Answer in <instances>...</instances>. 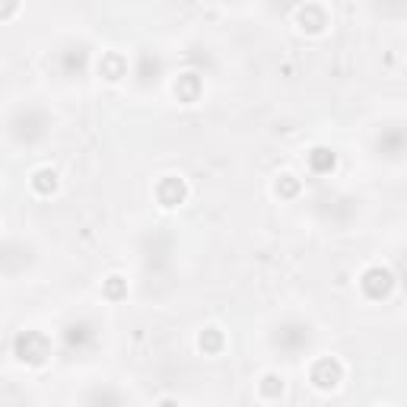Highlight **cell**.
Listing matches in <instances>:
<instances>
[{
  "label": "cell",
  "instance_id": "4",
  "mask_svg": "<svg viewBox=\"0 0 407 407\" xmlns=\"http://www.w3.org/2000/svg\"><path fill=\"white\" fill-rule=\"evenodd\" d=\"M185 194H188V188H185V181L181 179H163L159 181V188H156V198H159V204L163 207H179L181 200H185Z\"/></svg>",
  "mask_w": 407,
  "mask_h": 407
},
{
  "label": "cell",
  "instance_id": "14",
  "mask_svg": "<svg viewBox=\"0 0 407 407\" xmlns=\"http://www.w3.org/2000/svg\"><path fill=\"white\" fill-rule=\"evenodd\" d=\"M90 407H118V394L111 388H96L90 394Z\"/></svg>",
  "mask_w": 407,
  "mask_h": 407
},
{
  "label": "cell",
  "instance_id": "11",
  "mask_svg": "<svg viewBox=\"0 0 407 407\" xmlns=\"http://www.w3.org/2000/svg\"><path fill=\"white\" fill-rule=\"evenodd\" d=\"M61 67H64V74H80V70L86 67V51L83 48H67L61 55Z\"/></svg>",
  "mask_w": 407,
  "mask_h": 407
},
{
  "label": "cell",
  "instance_id": "1",
  "mask_svg": "<svg viewBox=\"0 0 407 407\" xmlns=\"http://www.w3.org/2000/svg\"><path fill=\"white\" fill-rule=\"evenodd\" d=\"M13 353L29 366H42L51 357V340L42 331H20L13 340Z\"/></svg>",
  "mask_w": 407,
  "mask_h": 407
},
{
  "label": "cell",
  "instance_id": "18",
  "mask_svg": "<svg viewBox=\"0 0 407 407\" xmlns=\"http://www.w3.org/2000/svg\"><path fill=\"white\" fill-rule=\"evenodd\" d=\"M10 13H16V4H4L0 7V16H10Z\"/></svg>",
  "mask_w": 407,
  "mask_h": 407
},
{
  "label": "cell",
  "instance_id": "10",
  "mask_svg": "<svg viewBox=\"0 0 407 407\" xmlns=\"http://www.w3.org/2000/svg\"><path fill=\"white\" fill-rule=\"evenodd\" d=\"M99 74H102L105 80H121V76L127 74V61L121 55H105L102 64H99Z\"/></svg>",
  "mask_w": 407,
  "mask_h": 407
},
{
  "label": "cell",
  "instance_id": "8",
  "mask_svg": "<svg viewBox=\"0 0 407 407\" xmlns=\"http://www.w3.org/2000/svg\"><path fill=\"white\" fill-rule=\"evenodd\" d=\"M324 22H328V13H324L322 7H315V4L299 7V26L303 29H309V32H322Z\"/></svg>",
  "mask_w": 407,
  "mask_h": 407
},
{
  "label": "cell",
  "instance_id": "6",
  "mask_svg": "<svg viewBox=\"0 0 407 407\" xmlns=\"http://www.w3.org/2000/svg\"><path fill=\"white\" fill-rule=\"evenodd\" d=\"M309 328H305V324H283L280 328V334H277V344L283 347V350H299V347H305L309 344Z\"/></svg>",
  "mask_w": 407,
  "mask_h": 407
},
{
  "label": "cell",
  "instance_id": "9",
  "mask_svg": "<svg viewBox=\"0 0 407 407\" xmlns=\"http://www.w3.org/2000/svg\"><path fill=\"white\" fill-rule=\"evenodd\" d=\"M175 96H179L181 102H194V99L200 96V76L198 74H181L179 83H175Z\"/></svg>",
  "mask_w": 407,
  "mask_h": 407
},
{
  "label": "cell",
  "instance_id": "7",
  "mask_svg": "<svg viewBox=\"0 0 407 407\" xmlns=\"http://www.w3.org/2000/svg\"><path fill=\"white\" fill-rule=\"evenodd\" d=\"M309 166H312V172L328 175L338 166V156H334V150H328V146H315V150L309 153Z\"/></svg>",
  "mask_w": 407,
  "mask_h": 407
},
{
  "label": "cell",
  "instance_id": "13",
  "mask_svg": "<svg viewBox=\"0 0 407 407\" xmlns=\"http://www.w3.org/2000/svg\"><path fill=\"white\" fill-rule=\"evenodd\" d=\"M200 350L204 353H220L223 350V331L220 328H207L200 334Z\"/></svg>",
  "mask_w": 407,
  "mask_h": 407
},
{
  "label": "cell",
  "instance_id": "5",
  "mask_svg": "<svg viewBox=\"0 0 407 407\" xmlns=\"http://www.w3.org/2000/svg\"><path fill=\"white\" fill-rule=\"evenodd\" d=\"M64 340H67L70 350H83V347H90L96 340V331H92L90 322H70L67 331H64Z\"/></svg>",
  "mask_w": 407,
  "mask_h": 407
},
{
  "label": "cell",
  "instance_id": "17",
  "mask_svg": "<svg viewBox=\"0 0 407 407\" xmlns=\"http://www.w3.org/2000/svg\"><path fill=\"white\" fill-rule=\"evenodd\" d=\"M127 293V280H121V277H109L105 280V296L109 299H121Z\"/></svg>",
  "mask_w": 407,
  "mask_h": 407
},
{
  "label": "cell",
  "instance_id": "3",
  "mask_svg": "<svg viewBox=\"0 0 407 407\" xmlns=\"http://www.w3.org/2000/svg\"><path fill=\"white\" fill-rule=\"evenodd\" d=\"M344 379V369H340V363L338 359H318L315 363V369H312V382H315L318 388H324V392H328V388H338V382Z\"/></svg>",
  "mask_w": 407,
  "mask_h": 407
},
{
  "label": "cell",
  "instance_id": "16",
  "mask_svg": "<svg viewBox=\"0 0 407 407\" xmlns=\"http://www.w3.org/2000/svg\"><path fill=\"white\" fill-rule=\"evenodd\" d=\"M277 194H280V198H296L299 179H293V175H280V181H277Z\"/></svg>",
  "mask_w": 407,
  "mask_h": 407
},
{
  "label": "cell",
  "instance_id": "19",
  "mask_svg": "<svg viewBox=\"0 0 407 407\" xmlns=\"http://www.w3.org/2000/svg\"><path fill=\"white\" fill-rule=\"evenodd\" d=\"M156 407H179V404H175V401H159Z\"/></svg>",
  "mask_w": 407,
  "mask_h": 407
},
{
  "label": "cell",
  "instance_id": "12",
  "mask_svg": "<svg viewBox=\"0 0 407 407\" xmlns=\"http://www.w3.org/2000/svg\"><path fill=\"white\" fill-rule=\"evenodd\" d=\"M32 188L39 194H51L57 188V175L51 172V169H39V172L32 175Z\"/></svg>",
  "mask_w": 407,
  "mask_h": 407
},
{
  "label": "cell",
  "instance_id": "2",
  "mask_svg": "<svg viewBox=\"0 0 407 407\" xmlns=\"http://www.w3.org/2000/svg\"><path fill=\"white\" fill-rule=\"evenodd\" d=\"M363 290L369 299H382L394 290V274L385 268H369L363 274Z\"/></svg>",
  "mask_w": 407,
  "mask_h": 407
},
{
  "label": "cell",
  "instance_id": "15",
  "mask_svg": "<svg viewBox=\"0 0 407 407\" xmlns=\"http://www.w3.org/2000/svg\"><path fill=\"white\" fill-rule=\"evenodd\" d=\"M261 394H264V398H280V394H283V379H280V375H274V373L264 375V379H261Z\"/></svg>",
  "mask_w": 407,
  "mask_h": 407
}]
</instances>
